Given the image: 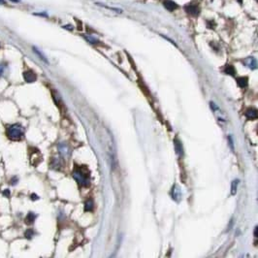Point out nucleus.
Returning <instances> with one entry per match:
<instances>
[{"mask_svg":"<svg viewBox=\"0 0 258 258\" xmlns=\"http://www.w3.org/2000/svg\"><path fill=\"white\" fill-rule=\"evenodd\" d=\"M6 134L8 138L13 141H18L24 136V128L20 124H13L7 128Z\"/></svg>","mask_w":258,"mask_h":258,"instance_id":"obj_1","label":"nucleus"},{"mask_svg":"<svg viewBox=\"0 0 258 258\" xmlns=\"http://www.w3.org/2000/svg\"><path fill=\"white\" fill-rule=\"evenodd\" d=\"M88 171L84 172L81 168L76 169L73 172V178L78 182L81 186H88L89 185V179H88Z\"/></svg>","mask_w":258,"mask_h":258,"instance_id":"obj_2","label":"nucleus"},{"mask_svg":"<svg viewBox=\"0 0 258 258\" xmlns=\"http://www.w3.org/2000/svg\"><path fill=\"white\" fill-rule=\"evenodd\" d=\"M185 11L190 16H193V17H196L199 15L200 13V8L197 5H193V4H190V5L185 6Z\"/></svg>","mask_w":258,"mask_h":258,"instance_id":"obj_3","label":"nucleus"},{"mask_svg":"<svg viewBox=\"0 0 258 258\" xmlns=\"http://www.w3.org/2000/svg\"><path fill=\"white\" fill-rule=\"evenodd\" d=\"M58 151H59L60 154L64 158H67L68 156L70 155L69 146H68V145L65 144V143H60L59 145H58Z\"/></svg>","mask_w":258,"mask_h":258,"instance_id":"obj_4","label":"nucleus"},{"mask_svg":"<svg viewBox=\"0 0 258 258\" xmlns=\"http://www.w3.org/2000/svg\"><path fill=\"white\" fill-rule=\"evenodd\" d=\"M24 79L27 83H34V81L37 80V75H36L33 71L28 70V71L24 72Z\"/></svg>","mask_w":258,"mask_h":258,"instance_id":"obj_5","label":"nucleus"},{"mask_svg":"<svg viewBox=\"0 0 258 258\" xmlns=\"http://www.w3.org/2000/svg\"><path fill=\"white\" fill-rule=\"evenodd\" d=\"M163 5H164V7L170 12L176 10V9H178V5H177V3H175L174 1H172V0H164V1H163Z\"/></svg>","mask_w":258,"mask_h":258,"instance_id":"obj_6","label":"nucleus"},{"mask_svg":"<svg viewBox=\"0 0 258 258\" xmlns=\"http://www.w3.org/2000/svg\"><path fill=\"white\" fill-rule=\"evenodd\" d=\"M244 63L248 68H250V69H256V67H257V62H256V59L254 57H247V58H246V59L244 60Z\"/></svg>","mask_w":258,"mask_h":258,"instance_id":"obj_7","label":"nucleus"},{"mask_svg":"<svg viewBox=\"0 0 258 258\" xmlns=\"http://www.w3.org/2000/svg\"><path fill=\"white\" fill-rule=\"evenodd\" d=\"M172 198L174 199L175 201L179 202L182 198V193H180V188L177 186V185H174L173 189H172Z\"/></svg>","mask_w":258,"mask_h":258,"instance_id":"obj_8","label":"nucleus"},{"mask_svg":"<svg viewBox=\"0 0 258 258\" xmlns=\"http://www.w3.org/2000/svg\"><path fill=\"white\" fill-rule=\"evenodd\" d=\"M244 115H246V116L248 119H257V110L256 109H253V108H250L246 111Z\"/></svg>","mask_w":258,"mask_h":258,"instance_id":"obj_9","label":"nucleus"},{"mask_svg":"<svg viewBox=\"0 0 258 258\" xmlns=\"http://www.w3.org/2000/svg\"><path fill=\"white\" fill-rule=\"evenodd\" d=\"M174 146H175L176 152L178 153L179 155L182 156L183 154V145H182V143H180V141L179 139H175L174 140Z\"/></svg>","mask_w":258,"mask_h":258,"instance_id":"obj_10","label":"nucleus"},{"mask_svg":"<svg viewBox=\"0 0 258 258\" xmlns=\"http://www.w3.org/2000/svg\"><path fill=\"white\" fill-rule=\"evenodd\" d=\"M237 84L240 88H247L248 84L247 77H240V78L237 79Z\"/></svg>","mask_w":258,"mask_h":258,"instance_id":"obj_11","label":"nucleus"},{"mask_svg":"<svg viewBox=\"0 0 258 258\" xmlns=\"http://www.w3.org/2000/svg\"><path fill=\"white\" fill-rule=\"evenodd\" d=\"M35 218H36V215L34 214V212H28V214H27V215L25 216V223L27 224V225H30V224H32V223H34V221H35Z\"/></svg>","mask_w":258,"mask_h":258,"instance_id":"obj_12","label":"nucleus"},{"mask_svg":"<svg viewBox=\"0 0 258 258\" xmlns=\"http://www.w3.org/2000/svg\"><path fill=\"white\" fill-rule=\"evenodd\" d=\"M238 184H239V180H234L232 182V184H231V195H236Z\"/></svg>","mask_w":258,"mask_h":258,"instance_id":"obj_13","label":"nucleus"},{"mask_svg":"<svg viewBox=\"0 0 258 258\" xmlns=\"http://www.w3.org/2000/svg\"><path fill=\"white\" fill-rule=\"evenodd\" d=\"M93 208H94V203H93V201L91 200V199H89V200L87 201V203H85L84 210L87 212H91L93 210Z\"/></svg>","mask_w":258,"mask_h":258,"instance_id":"obj_14","label":"nucleus"},{"mask_svg":"<svg viewBox=\"0 0 258 258\" xmlns=\"http://www.w3.org/2000/svg\"><path fill=\"white\" fill-rule=\"evenodd\" d=\"M51 166H52V168H53V169H59V167L61 166V163H60V161H59L58 158H53Z\"/></svg>","mask_w":258,"mask_h":258,"instance_id":"obj_15","label":"nucleus"},{"mask_svg":"<svg viewBox=\"0 0 258 258\" xmlns=\"http://www.w3.org/2000/svg\"><path fill=\"white\" fill-rule=\"evenodd\" d=\"M224 72H225L226 74H228V75L234 76V75H235V73H236V70H235V68H234L232 65H228V66H226V67H225Z\"/></svg>","mask_w":258,"mask_h":258,"instance_id":"obj_16","label":"nucleus"},{"mask_svg":"<svg viewBox=\"0 0 258 258\" xmlns=\"http://www.w3.org/2000/svg\"><path fill=\"white\" fill-rule=\"evenodd\" d=\"M53 100H54V102H56V104L57 106H60V104H62L61 99H60L59 95H58L57 92L53 91Z\"/></svg>","mask_w":258,"mask_h":258,"instance_id":"obj_17","label":"nucleus"},{"mask_svg":"<svg viewBox=\"0 0 258 258\" xmlns=\"http://www.w3.org/2000/svg\"><path fill=\"white\" fill-rule=\"evenodd\" d=\"M34 235V231L32 229H27L24 232V236L26 239H31Z\"/></svg>","mask_w":258,"mask_h":258,"instance_id":"obj_18","label":"nucleus"},{"mask_svg":"<svg viewBox=\"0 0 258 258\" xmlns=\"http://www.w3.org/2000/svg\"><path fill=\"white\" fill-rule=\"evenodd\" d=\"M84 38L87 39L89 43H91V44H96V43H98V42H99V41H98L97 39H95V38L91 37V36H84Z\"/></svg>","mask_w":258,"mask_h":258,"instance_id":"obj_19","label":"nucleus"},{"mask_svg":"<svg viewBox=\"0 0 258 258\" xmlns=\"http://www.w3.org/2000/svg\"><path fill=\"white\" fill-rule=\"evenodd\" d=\"M33 49H34V52H35L36 53H37V54H38V56H40V58H41V59H43V60H44L45 62H47V63H48V60H47V58H46V57H45V56H43V54H42V53H40V52L38 51V49H36V48H33Z\"/></svg>","mask_w":258,"mask_h":258,"instance_id":"obj_20","label":"nucleus"},{"mask_svg":"<svg viewBox=\"0 0 258 258\" xmlns=\"http://www.w3.org/2000/svg\"><path fill=\"white\" fill-rule=\"evenodd\" d=\"M5 71H6V66L1 64V65H0V76H2Z\"/></svg>","mask_w":258,"mask_h":258,"instance_id":"obj_21","label":"nucleus"},{"mask_svg":"<svg viewBox=\"0 0 258 258\" xmlns=\"http://www.w3.org/2000/svg\"><path fill=\"white\" fill-rule=\"evenodd\" d=\"M17 183H18V178H17V177H13V178L11 179V184L15 185Z\"/></svg>","mask_w":258,"mask_h":258,"instance_id":"obj_22","label":"nucleus"},{"mask_svg":"<svg viewBox=\"0 0 258 258\" xmlns=\"http://www.w3.org/2000/svg\"><path fill=\"white\" fill-rule=\"evenodd\" d=\"M10 194H11V192H10V190H9V189H5L3 191V195L5 197H9V196H10Z\"/></svg>","mask_w":258,"mask_h":258,"instance_id":"obj_23","label":"nucleus"},{"mask_svg":"<svg viewBox=\"0 0 258 258\" xmlns=\"http://www.w3.org/2000/svg\"><path fill=\"white\" fill-rule=\"evenodd\" d=\"M30 198H31V200H34V201H35V200H38V199H39V197L36 195V194H31Z\"/></svg>","mask_w":258,"mask_h":258,"instance_id":"obj_24","label":"nucleus"},{"mask_svg":"<svg viewBox=\"0 0 258 258\" xmlns=\"http://www.w3.org/2000/svg\"><path fill=\"white\" fill-rule=\"evenodd\" d=\"M229 142H230V146H231V148L234 149V147H233V140H232V137L231 136H229Z\"/></svg>","mask_w":258,"mask_h":258,"instance_id":"obj_25","label":"nucleus"},{"mask_svg":"<svg viewBox=\"0 0 258 258\" xmlns=\"http://www.w3.org/2000/svg\"><path fill=\"white\" fill-rule=\"evenodd\" d=\"M211 106H212V109H214V110H217V107L215 105V103H211Z\"/></svg>","mask_w":258,"mask_h":258,"instance_id":"obj_26","label":"nucleus"},{"mask_svg":"<svg viewBox=\"0 0 258 258\" xmlns=\"http://www.w3.org/2000/svg\"><path fill=\"white\" fill-rule=\"evenodd\" d=\"M257 230H258V228H257V227H255V229H254V237H255V238H257V237H258V235H257Z\"/></svg>","mask_w":258,"mask_h":258,"instance_id":"obj_27","label":"nucleus"}]
</instances>
